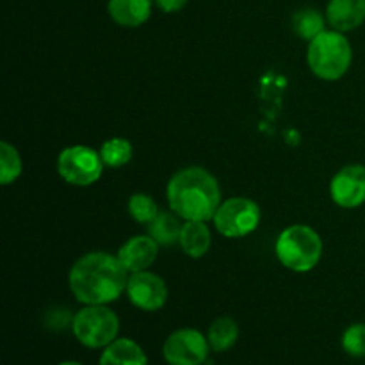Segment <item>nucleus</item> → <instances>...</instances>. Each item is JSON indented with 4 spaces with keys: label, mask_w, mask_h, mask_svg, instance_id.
I'll return each instance as SVG.
<instances>
[{
    "label": "nucleus",
    "mask_w": 365,
    "mask_h": 365,
    "mask_svg": "<svg viewBox=\"0 0 365 365\" xmlns=\"http://www.w3.org/2000/svg\"><path fill=\"white\" fill-rule=\"evenodd\" d=\"M330 196L342 209H356L365 203V166L348 164L330 182Z\"/></svg>",
    "instance_id": "obj_10"
},
{
    "label": "nucleus",
    "mask_w": 365,
    "mask_h": 365,
    "mask_svg": "<svg viewBox=\"0 0 365 365\" xmlns=\"http://www.w3.org/2000/svg\"><path fill=\"white\" fill-rule=\"evenodd\" d=\"M210 349L216 353H225L235 346L239 341V324L232 317L223 316L212 321L207 331Z\"/></svg>",
    "instance_id": "obj_16"
},
{
    "label": "nucleus",
    "mask_w": 365,
    "mask_h": 365,
    "mask_svg": "<svg viewBox=\"0 0 365 365\" xmlns=\"http://www.w3.org/2000/svg\"><path fill=\"white\" fill-rule=\"evenodd\" d=\"M157 7H159L163 13H178L185 7L187 0H153Z\"/></svg>",
    "instance_id": "obj_23"
},
{
    "label": "nucleus",
    "mask_w": 365,
    "mask_h": 365,
    "mask_svg": "<svg viewBox=\"0 0 365 365\" xmlns=\"http://www.w3.org/2000/svg\"><path fill=\"white\" fill-rule=\"evenodd\" d=\"M125 292L132 305L145 312H157L168 302L166 282L159 274L150 273V271L130 273Z\"/></svg>",
    "instance_id": "obj_9"
},
{
    "label": "nucleus",
    "mask_w": 365,
    "mask_h": 365,
    "mask_svg": "<svg viewBox=\"0 0 365 365\" xmlns=\"http://www.w3.org/2000/svg\"><path fill=\"white\" fill-rule=\"evenodd\" d=\"M71 331L84 348L103 349L120 334V317L107 305H84L71 317Z\"/></svg>",
    "instance_id": "obj_5"
},
{
    "label": "nucleus",
    "mask_w": 365,
    "mask_h": 365,
    "mask_svg": "<svg viewBox=\"0 0 365 365\" xmlns=\"http://www.w3.org/2000/svg\"><path fill=\"white\" fill-rule=\"evenodd\" d=\"M170 209L184 221H210L221 205V189L205 168L189 166L177 171L166 187Z\"/></svg>",
    "instance_id": "obj_2"
},
{
    "label": "nucleus",
    "mask_w": 365,
    "mask_h": 365,
    "mask_svg": "<svg viewBox=\"0 0 365 365\" xmlns=\"http://www.w3.org/2000/svg\"><path fill=\"white\" fill-rule=\"evenodd\" d=\"M210 242H212V235H210V228L207 227L205 221H185L182 225L178 245L187 257L202 259L209 252Z\"/></svg>",
    "instance_id": "obj_15"
},
{
    "label": "nucleus",
    "mask_w": 365,
    "mask_h": 365,
    "mask_svg": "<svg viewBox=\"0 0 365 365\" xmlns=\"http://www.w3.org/2000/svg\"><path fill=\"white\" fill-rule=\"evenodd\" d=\"M180 220L182 217H178L173 210H171V212H159L155 220L148 225V234L152 235L159 245H175V242H178V239H180Z\"/></svg>",
    "instance_id": "obj_17"
},
{
    "label": "nucleus",
    "mask_w": 365,
    "mask_h": 365,
    "mask_svg": "<svg viewBox=\"0 0 365 365\" xmlns=\"http://www.w3.org/2000/svg\"><path fill=\"white\" fill-rule=\"evenodd\" d=\"M159 207H157L155 200L152 196L145 195V192H135L128 200V214L134 217V221L141 225H150L159 214Z\"/></svg>",
    "instance_id": "obj_21"
},
{
    "label": "nucleus",
    "mask_w": 365,
    "mask_h": 365,
    "mask_svg": "<svg viewBox=\"0 0 365 365\" xmlns=\"http://www.w3.org/2000/svg\"><path fill=\"white\" fill-rule=\"evenodd\" d=\"M103 160L100 152L84 145L64 148L57 157V173L64 182L77 187L93 185L103 173Z\"/></svg>",
    "instance_id": "obj_6"
},
{
    "label": "nucleus",
    "mask_w": 365,
    "mask_h": 365,
    "mask_svg": "<svg viewBox=\"0 0 365 365\" xmlns=\"http://www.w3.org/2000/svg\"><path fill=\"white\" fill-rule=\"evenodd\" d=\"M59 365H84V364L77 362V360H64V362H61Z\"/></svg>",
    "instance_id": "obj_24"
},
{
    "label": "nucleus",
    "mask_w": 365,
    "mask_h": 365,
    "mask_svg": "<svg viewBox=\"0 0 365 365\" xmlns=\"http://www.w3.org/2000/svg\"><path fill=\"white\" fill-rule=\"evenodd\" d=\"M327 20L339 32L355 31L365 21V0H330Z\"/></svg>",
    "instance_id": "obj_12"
},
{
    "label": "nucleus",
    "mask_w": 365,
    "mask_h": 365,
    "mask_svg": "<svg viewBox=\"0 0 365 365\" xmlns=\"http://www.w3.org/2000/svg\"><path fill=\"white\" fill-rule=\"evenodd\" d=\"M98 365H150L145 349L132 339H116L102 349Z\"/></svg>",
    "instance_id": "obj_14"
},
{
    "label": "nucleus",
    "mask_w": 365,
    "mask_h": 365,
    "mask_svg": "<svg viewBox=\"0 0 365 365\" xmlns=\"http://www.w3.org/2000/svg\"><path fill=\"white\" fill-rule=\"evenodd\" d=\"M159 242L152 235H134L118 252V259L128 273L146 271L157 259Z\"/></svg>",
    "instance_id": "obj_11"
},
{
    "label": "nucleus",
    "mask_w": 365,
    "mask_h": 365,
    "mask_svg": "<svg viewBox=\"0 0 365 365\" xmlns=\"http://www.w3.org/2000/svg\"><path fill=\"white\" fill-rule=\"evenodd\" d=\"M100 157L107 168H121L132 159V145L123 138L107 139L100 148Z\"/></svg>",
    "instance_id": "obj_19"
},
{
    "label": "nucleus",
    "mask_w": 365,
    "mask_h": 365,
    "mask_svg": "<svg viewBox=\"0 0 365 365\" xmlns=\"http://www.w3.org/2000/svg\"><path fill=\"white\" fill-rule=\"evenodd\" d=\"M153 0H109V16L121 27H139L152 16Z\"/></svg>",
    "instance_id": "obj_13"
},
{
    "label": "nucleus",
    "mask_w": 365,
    "mask_h": 365,
    "mask_svg": "<svg viewBox=\"0 0 365 365\" xmlns=\"http://www.w3.org/2000/svg\"><path fill=\"white\" fill-rule=\"evenodd\" d=\"M21 157L11 143H0V184L9 185L21 175Z\"/></svg>",
    "instance_id": "obj_20"
},
{
    "label": "nucleus",
    "mask_w": 365,
    "mask_h": 365,
    "mask_svg": "<svg viewBox=\"0 0 365 365\" xmlns=\"http://www.w3.org/2000/svg\"><path fill=\"white\" fill-rule=\"evenodd\" d=\"M214 227L223 237H246L257 230L260 223V207L257 202L242 196L228 198L217 209L214 216Z\"/></svg>",
    "instance_id": "obj_7"
},
{
    "label": "nucleus",
    "mask_w": 365,
    "mask_h": 365,
    "mask_svg": "<svg viewBox=\"0 0 365 365\" xmlns=\"http://www.w3.org/2000/svg\"><path fill=\"white\" fill-rule=\"evenodd\" d=\"M274 252L284 267L294 273H309L319 264L323 241L314 228L307 225H292L278 235Z\"/></svg>",
    "instance_id": "obj_4"
},
{
    "label": "nucleus",
    "mask_w": 365,
    "mask_h": 365,
    "mask_svg": "<svg viewBox=\"0 0 365 365\" xmlns=\"http://www.w3.org/2000/svg\"><path fill=\"white\" fill-rule=\"evenodd\" d=\"M353 61L351 43L335 29L323 31L319 36L309 41L307 63L312 73L323 81H339L348 73Z\"/></svg>",
    "instance_id": "obj_3"
},
{
    "label": "nucleus",
    "mask_w": 365,
    "mask_h": 365,
    "mask_svg": "<svg viewBox=\"0 0 365 365\" xmlns=\"http://www.w3.org/2000/svg\"><path fill=\"white\" fill-rule=\"evenodd\" d=\"M324 21L327 18L316 9H302L294 14L292 18V29H294L296 34L299 38L307 39V41H312L316 36H319L321 32L327 31L324 29Z\"/></svg>",
    "instance_id": "obj_18"
},
{
    "label": "nucleus",
    "mask_w": 365,
    "mask_h": 365,
    "mask_svg": "<svg viewBox=\"0 0 365 365\" xmlns=\"http://www.w3.org/2000/svg\"><path fill=\"white\" fill-rule=\"evenodd\" d=\"M128 284V271L120 259L106 252L81 257L68 274L71 294L82 305H109L116 302Z\"/></svg>",
    "instance_id": "obj_1"
},
{
    "label": "nucleus",
    "mask_w": 365,
    "mask_h": 365,
    "mask_svg": "<svg viewBox=\"0 0 365 365\" xmlns=\"http://www.w3.org/2000/svg\"><path fill=\"white\" fill-rule=\"evenodd\" d=\"M210 351L209 339L195 328L175 330L163 346V356L168 365H203Z\"/></svg>",
    "instance_id": "obj_8"
},
{
    "label": "nucleus",
    "mask_w": 365,
    "mask_h": 365,
    "mask_svg": "<svg viewBox=\"0 0 365 365\" xmlns=\"http://www.w3.org/2000/svg\"><path fill=\"white\" fill-rule=\"evenodd\" d=\"M341 344L342 349H344L349 356H355V359H362V356H365V324L355 323L351 324V327L346 328V331L342 334Z\"/></svg>",
    "instance_id": "obj_22"
}]
</instances>
